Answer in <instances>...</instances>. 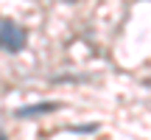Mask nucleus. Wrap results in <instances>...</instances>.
Returning a JSON list of instances; mask_svg holds the SVG:
<instances>
[{"instance_id": "obj_1", "label": "nucleus", "mask_w": 151, "mask_h": 140, "mask_svg": "<svg viewBox=\"0 0 151 140\" xmlns=\"http://www.w3.org/2000/svg\"><path fill=\"white\" fill-rule=\"evenodd\" d=\"M28 42V31L17 25L14 20H0V51L6 53H20Z\"/></svg>"}, {"instance_id": "obj_2", "label": "nucleus", "mask_w": 151, "mask_h": 140, "mask_svg": "<svg viewBox=\"0 0 151 140\" xmlns=\"http://www.w3.org/2000/svg\"><path fill=\"white\" fill-rule=\"evenodd\" d=\"M62 104L59 101H42V104H28V107H20L14 109L17 118H39V115H48V112H56Z\"/></svg>"}]
</instances>
